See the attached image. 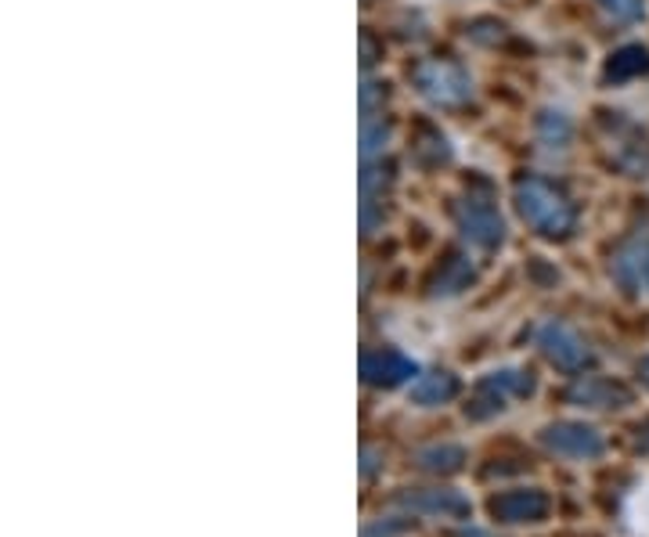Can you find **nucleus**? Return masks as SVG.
<instances>
[{
	"label": "nucleus",
	"instance_id": "nucleus-1",
	"mask_svg": "<svg viewBox=\"0 0 649 537\" xmlns=\"http://www.w3.org/2000/svg\"><path fill=\"white\" fill-rule=\"evenodd\" d=\"M516 202H519L524 221L530 227H538V232H545V235H563V232H570V224H574V210H570V202L559 195L556 188L541 184V181L519 184Z\"/></svg>",
	"mask_w": 649,
	"mask_h": 537
},
{
	"label": "nucleus",
	"instance_id": "nucleus-2",
	"mask_svg": "<svg viewBox=\"0 0 649 537\" xmlns=\"http://www.w3.org/2000/svg\"><path fill=\"white\" fill-rule=\"evenodd\" d=\"M415 83L433 105H462V101H469V94H473L469 76L458 66H451V61H423V66L415 69Z\"/></svg>",
	"mask_w": 649,
	"mask_h": 537
},
{
	"label": "nucleus",
	"instance_id": "nucleus-3",
	"mask_svg": "<svg viewBox=\"0 0 649 537\" xmlns=\"http://www.w3.org/2000/svg\"><path fill=\"white\" fill-rule=\"evenodd\" d=\"M538 347L556 368H563V372H578V368L589 365V357H592L578 332L559 325V322H545L538 328Z\"/></svg>",
	"mask_w": 649,
	"mask_h": 537
},
{
	"label": "nucleus",
	"instance_id": "nucleus-4",
	"mask_svg": "<svg viewBox=\"0 0 649 537\" xmlns=\"http://www.w3.org/2000/svg\"><path fill=\"white\" fill-rule=\"evenodd\" d=\"M458 224H462L466 238L477 242V246H483V249H491V246H499L502 242V216L491 202L466 199L462 210H458Z\"/></svg>",
	"mask_w": 649,
	"mask_h": 537
},
{
	"label": "nucleus",
	"instance_id": "nucleus-5",
	"mask_svg": "<svg viewBox=\"0 0 649 537\" xmlns=\"http://www.w3.org/2000/svg\"><path fill=\"white\" fill-rule=\"evenodd\" d=\"M541 444L549 447V451L563 455V458H595V455L603 451L600 433L589 429V426H570V422L545 429L541 433Z\"/></svg>",
	"mask_w": 649,
	"mask_h": 537
},
{
	"label": "nucleus",
	"instance_id": "nucleus-6",
	"mask_svg": "<svg viewBox=\"0 0 649 537\" xmlns=\"http://www.w3.org/2000/svg\"><path fill=\"white\" fill-rule=\"evenodd\" d=\"M549 513V497L541 491H508L494 497V516L502 523H538Z\"/></svg>",
	"mask_w": 649,
	"mask_h": 537
},
{
	"label": "nucleus",
	"instance_id": "nucleus-7",
	"mask_svg": "<svg viewBox=\"0 0 649 537\" xmlns=\"http://www.w3.org/2000/svg\"><path fill=\"white\" fill-rule=\"evenodd\" d=\"M404 508H412L418 516H466L469 513V497L458 491H426V494H409L401 497Z\"/></svg>",
	"mask_w": 649,
	"mask_h": 537
},
{
	"label": "nucleus",
	"instance_id": "nucleus-8",
	"mask_svg": "<svg viewBox=\"0 0 649 537\" xmlns=\"http://www.w3.org/2000/svg\"><path fill=\"white\" fill-rule=\"evenodd\" d=\"M361 372L368 382H398L412 376V361L404 354H368L361 361Z\"/></svg>",
	"mask_w": 649,
	"mask_h": 537
},
{
	"label": "nucleus",
	"instance_id": "nucleus-9",
	"mask_svg": "<svg viewBox=\"0 0 649 537\" xmlns=\"http://www.w3.org/2000/svg\"><path fill=\"white\" fill-rule=\"evenodd\" d=\"M458 390V382L448 372H437V376H418L412 387H409V398L415 404H440V401H451Z\"/></svg>",
	"mask_w": 649,
	"mask_h": 537
},
{
	"label": "nucleus",
	"instance_id": "nucleus-10",
	"mask_svg": "<svg viewBox=\"0 0 649 537\" xmlns=\"http://www.w3.org/2000/svg\"><path fill=\"white\" fill-rule=\"evenodd\" d=\"M574 401H584L589 407H620L628 401V393H620L614 387H606V382H581V387H574V393H570Z\"/></svg>",
	"mask_w": 649,
	"mask_h": 537
},
{
	"label": "nucleus",
	"instance_id": "nucleus-11",
	"mask_svg": "<svg viewBox=\"0 0 649 537\" xmlns=\"http://www.w3.org/2000/svg\"><path fill=\"white\" fill-rule=\"evenodd\" d=\"M642 242H631V246H625L617 253V260H614V275L620 281H628V286H635L639 281V267H642Z\"/></svg>",
	"mask_w": 649,
	"mask_h": 537
},
{
	"label": "nucleus",
	"instance_id": "nucleus-12",
	"mask_svg": "<svg viewBox=\"0 0 649 537\" xmlns=\"http://www.w3.org/2000/svg\"><path fill=\"white\" fill-rule=\"evenodd\" d=\"M418 462L426 469H458L462 451L458 447H426V451H418Z\"/></svg>",
	"mask_w": 649,
	"mask_h": 537
},
{
	"label": "nucleus",
	"instance_id": "nucleus-13",
	"mask_svg": "<svg viewBox=\"0 0 649 537\" xmlns=\"http://www.w3.org/2000/svg\"><path fill=\"white\" fill-rule=\"evenodd\" d=\"M603 8H606L614 19L631 22V19H639L642 11H646V0H603Z\"/></svg>",
	"mask_w": 649,
	"mask_h": 537
},
{
	"label": "nucleus",
	"instance_id": "nucleus-14",
	"mask_svg": "<svg viewBox=\"0 0 649 537\" xmlns=\"http://www.w3.org/2000/svg\"><path fill=\"white\" fill-rule=\"evenodd\" d=\"M390 137V131L383 123H365V131H361V141H365V156H376L379 148H383V141Z\"/></svg>",
	"mask_w": 649,
	"mask_h": 537
},
{
	"label": "nucleus",
	"instance_id": "nucleus-15",
	"mask_svg": "<svg viewBox=\"0 0 649 537\" xmlns=\"http://www.w3.org/2000/svg\"><path fill=\"white\" fill-rule=\"evenodd\" d=\"M469 278H473V264L458 260L448 271V278H444V292H455V286H462V281H469Z\"/></svg>",
	"mask_w": 649,
	"mask_h": 537
},
{
	"label": "nucleus",
	"instance_id": "nucleus-16",
	"mask_svg": "<svg viewBox=\"0 0 649 537\" xmlns=\"http://www.w3.org/2000/svg\"><path fill=\"white\" fill-rule=\"evenodd\" d=\"M642 379L649 382V361H642Z\"/></svg>",
	"mask_w": 649,
	"mask_h": 537
},
{
	"label": "nucleus",
	"instance_id": "nucleus-17",
	"mask_svg": "<svg viewBox=\"0 0 649 537\" xmlns=\"http://www.w3.org/2000/svg\"><path fill=\"white\" fill-rule=\"evenodd\" d=\"M646 447H649V433H646Z\"/></svg>",
	"mask_w": 649,
	"mask_h": 537
}]
</instances>
